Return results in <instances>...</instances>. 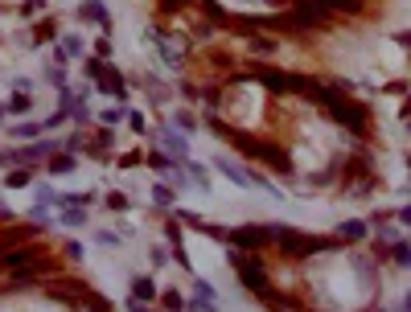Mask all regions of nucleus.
Wrapping results in <instances>:
<instances>
[{
  "label": "nucleus",
  "mask_w": 411,
  "mask_h": 312,
  "mask_svg": "<svg viewBox=\"0 0 411 312\" xmlns=\"http://www.w3.org/2000/svg\"><path fill=\"white\" fill-rule=\"evenodd\" d=\"M230 267H234L239 283H243L247 292L259 300L263 308H272V312H292V308H300L292 296L276 292V283H272V276H267V267H263L259 251H230Z\"/></svg>",
  "instance_id": "1"
},
{
  "label": "nucleus",
  "mask_w": 411,
  "mask_h": 312,
  "mask_svg": "<svg viewBox=\"0 0 411 312\" xmlns=\"http://www.w3.org/2000/svg\"><path fill=\"white\" fill-rule=\"evenodd\" d=\"M210 128L227 140L239 156H251V161H263L272 173H284V177H296V168H292V156L284 152V148L276 144V140H259V136H247V131L239 128H230V124H222L218 115H210Z\"/></svg>",
  "instance_id": "2"
},
{
  "label": "nucleus",
  "mask_w": 411,
  "mask_h": 312,
  "mask_svg": "<svg viewBox=\"0 0 411 312\" xmlns=\"http://www.w3.org/2000/svg\"><path fill=\"white\" fill-rule=\"evenodd\" d=\"M251 79H259L267 91H276V95H309L321 86V79H312V74H296V70H267V66H259V70H251Z\"/></svg>",
  "instance_id": "3"
},
{
  "label": "nucleus",
  "mask_w": 411,
  "mask_h": 312,
  "mask_svg": "<svg viewBox=\"0 0 411 312\" xmlns=\"http://www.w3.org/2000/svg\"><path fill=\"white\" fill-rule=\"evenodd\" d=\"M214 168H218V173H222L227 181L243 185V189H263V193H272V197L279 193V189H276V185H272L267 177H259L255 168H247L243 161H234V156H227V152H214Z\"/></svg>",
  "instance_id": "4"
},
{
  "label": "nucleus",
  "mask_w": 411,
  "mask_h": 312,
  "mask_svg": "<svg viewBox=\"0 0 411 312\" xmlns=\"http://www.w3.org/2000/svg\"><path fill=\"white\" fill-rule=\"evenodd\" d=\"M288 16H292L296 33L325 29V25H329V9L321 4V0H292V4H288Z\"/></svg>",
  "instance_id": "5"
},
{
  "label": "nucleus",
  "mask_w": 411,
  "mask_h": 312,
  "mask_svg": "<svg viewBox=\"0 0 411 312\" xmlns=\"http://www.w3.org/2000/svg\"><path fill=\"white\" fill-rule=\"evenodd\" d=\"M227 243L234 251H263V246L272 243V234H267V222H243V226L230 230Z\"/></svg>",
  "instance_id": "6"
},
{
  "label": "nucleus",
  "mask_w": 411,
  "mask_h": 312,
  "mask_svg": "<svg viewBox=\"0 0 411 312\" xmlns=\"http://www.w3.org/2000/svg\"><path fill=\"white\" fill-rule=\"evenodd\" d=\"M95 86L103 91V95H112L115 103H128V82H124V74H119L115 66H103V70H99Z\"/></svg>",
  "instance_id": "7"
},
{
  "label": "nucleus",
  "mask_w": 411,
  "mask_h": 312,
  "mask_svg": "<svg viewBox=\"0 0 411 312\" xmlns=\"http://www.w3.org/2000/svg\"><path fill=\"white\" fill-rule=\"evenodd\" d=\"M157 140L169 148V156H173V161H189V136H181L177 124H164V128L157 131Z\"/></svg>",
  "instance_id": "8"
},
{
  "label": "nucleus",
  "mask_w": 411,
  "mask_h": 312,
  "mask_svg": "<svg viewBox=\"0 0 411 312\" xmlns=\"http://www.w3.org/2000/svg\"><path fill=\"white\" fill-rule=\"evenodd\" d=\"M333 234H337V243L342 246H358V243L370 238V218H350V222H342Z\"/></svg>",
  "instance_id": "9"
},
{
  "label": "nucleus",
  "mask_w": 411,
  "mask_h": 312,
  "mask_svg": "<svg viewBox=\"0 0 411 312\" xmlns=\"http://www.w3.org/2000/svg\"><path fill=\"white\" fill-rule=\"evenodd\" d=\"M86 95H91L86 86H82V91H74V86H66V91H62V111L70 115V119H91V107H86Z\"/></svg>",
  "instance_id": "10"
},
{
  "label": "nucleus",
  "mask_w": 411,
  "mask_h": 312,
  "mask_svg": "<svg viewBox=\"0 0 411 312\" xmlns=\"http://www.w3.org/2000/svg\"><path fill=\"white\" fill-rule=\"evenodd\" d=\"M79 21H82V25H99V29H107V25H112V13H107V4H103V0H82V4H79Z\"/></svg>",
  "instance_id": "11"
},
{
  "label": "nucleus",
  "mask_w": 411,
  "mask_h": 312,
  "mask_svg": "<svg viewBox=\"0 0 411 312\" xmlns=\"http://www.w3.org/2000/svg\"><path fill=\"white\" fill-rule=\"evenodd\" d=\"M74 164H79V161H74V152H66V148H62V152H54V156L46 161V173H49V177H70V173H74Z\"/></svg>",
  "instance_id": "12"
},
{
  "label": "nucleus",
  "mask_w": 411,
  "mask_h": 312,
  "mask_svg": "<svg viewBox=\"0 0 411 312\" xmlns=\"http://www.w3.org/2000/svg\"><path fill=\"white\" fill-rule=\"evenodd\" d=\"M4 107H9V115H29L33 111V95L25 91V86H13V95L4 99Z\"/></svg>",
  "instance_id": "13"
},
{
  "label": "nucleus",
  "mask_w": 411,
  "mask_h": 312,
  "mask_svg": "<svg viewBox=\"0 0 411 312\" xmlns=\"http://www.w3.org/2000/svg\"><path fill=\"white\" fill-rule=\"evenodd\" d=\"M41 131H46V119H41V124H37V119H21V124H13V128H9V136L25 144V140H37Z\"/></svg>",
  "instance_id": "14"
},
{
  "label": "nucleus",
  "mask_w": 411,
  "mask_h": 312,
  "mask_svg": "<svg viewBox=\"0 0 411 312\" xmlns=\"http://www.w3.org/2000/svg\"><path fill=\"white\" fill-rule=\"evenodd\" d=\"M382 255H387L391 263H399V267H411V238H407V234H403V238H395Z\"/></svg>",
  "instance_id": "15"
},
{
  "label": "nucleus",
  "mask_w": 411,
  "mask_h": 312,
  "mask_svg": "<svg viewBox=\"0 0 411 312\" xmlns=\"http://www.w3.org/2000/svg\"><path fill=\"white\" fill-rule=\"evenodd\" d=\"M132 296L152 304V300H161V288H157V283H152L148 276H132Z\"/></svg>",
  "instance_id": "16"
},
{
  "label": "nucleus",
  "mask_w": 411,
  "mask_h": 312,
  "mask_svg": "<svg viewBox=\"0 0 411 312\" xmlns=\"http://www.w3.org/2000/svg\"><path fill=\"white\" fill-rule=\"evenodd\" d=\"M58 49L66 54V62H82V58H86V54H82L79 33H62V37H58Z\"/></svg>",
  "instance_id": "17"
},
{
  "label": "nucleus",
  "mask_w": 411,
  "mask_h": 312,
  "mask_svg": "<svg viewBox=\"0 0 411 312\" xmlns=\"http://www.w3.org/2000/svg\"><path fill=\"white\" fill-rule=\"evenodd\" d=\"M58 222H62V226H70V230L86 226V206H62V213H58Z\"/></svg>",
  "instance_id": "18"
},
{
  "label": "nucleus",
  "mask_w": 411,
  "mask_h": 312,
  "mask_svg": "<svg viewBox=\"0 0 411 312\" xmlns=\"http://www.w3.org/2000/svg\"><path fill=\"white\" fill-rule=\"evenodd\" d=\"M161 308L164 312H189V300H185L177 288H164V292H161Z\"/></svg>",
  "instance_id": "19"
},
{
  "label": "nucleus",
  "mask_w": 411,
  "mask_h": 312,
  "mask_svg": "<svg viewBox=\"0 0 411 312\" xmlns=\"http://www.w3.org/2000/svg\"><path fill=\"white\" fill-rule=\"evenodd\" d=\"M329 13H350V16H358L362 9H366V0H321Z\"/></svg>",
  "instance_id": "20"
},
{
  "label": "nucleus",
  "mask_w": 411,
  "mask_h": 312,
  "mask_svg": "<svg viewBox=\"0 0 411 312\" xmlns=\"http://www.w3.org/2000/svg\"><path fill=\"white\" fill-rule=\"evenodd\" d=\"M46 82L58 91V95H62L66 86H70V79H66V62H54V66H49V70H46Z\"/></svg>",
  "instance_id": "21"
},
{
  "label": "nucleus",
  "mask_w": 411,
  "mask_h": 312,
  "mask_svg": "<svg viewBox=\"0 0 411 312\" xmlns=\"http://www.w3.org/2000/svg\"><path fill=\"white\" fill-rule=\"evenodd\" d=\"M128 115H132V111H128V103H115V107H107V111L99 115V119H103V128H119Z\"/></svg>",
  "instance_id": "22"
},
{
  "label": "nucleus",
  "mask_w": 411,
  "mask_h": 312,
  "mask_svg": "<svg viewBox=\"0 0 411 312\" xmlns=\"http://www.w3.org/2000/svg\"><path fill=\"white\" fill-rule=\"evenodd\" d=\"M25 185H33L29 168H9V173H4V189H25Z\"/></svg>",
  "instance_id": "23"
},
{
  "label": "nucleus",
  "mask_w": 411,
  "mask_h": 312,
  "mask_svg": "<svg viewBox=\"0 0 411 312\" xmlns=\"http://www.w3.org/2000/svg\"><path fill=\"white\" fill-rule=\"evenodd\" d=\"M152 201H157L161 210H169V206L177 201V193H173V185H164V181H157V185H152Z\"/></svg>",
  "instance_id": "24"
},
{
  "label": "nucleus",
  "mask_w": 411,
  "mask_h": 312,
  "mask_svg": "<svg viewBox=\"0 0 411 312\" xmlns=\"http://www.w3.org/2000/svg\"><path fill=\"white\" fill-rule=\"evenodd\" d=\"M181 168L189 173V181H194V189H210V181H206V168L197 161H181Z\"/></svg>",
  "instance_id": "25"
},
{
  "label": "nucleus",
  "mask_w": 411,
  "mask_h": 312,
  "mask_svg": "<svg viewBox=\"0 0 411 312\" xmlns=\"http://www.w3.org/2000/svg\"><path fill=\"white\" fill-rule=\"evenodd\" d=\"M148 37H152V46L161 49V58H164V62H169V66H181V58H177V49L169 46V41H164L161 33H148Z\"/></svg>",
  "instance_id": "26"
},
{
  "label": "nucleus",
  "mask_w": 411,
  "mask_h": 312,
  "mask_svg": "<svg viewBox=\"0 0 411 312\" xmlns=\"http://www.w3.org/2000/svg\"><path fill=\"white\" fill-rule=\"evenodd\" d=\"M173 124H177L185 136H194L197 131V115H189V111H173Z\"/></svg>",
  "instance_id": "27"
},
{
  "label": "nucleus",
  "mask_w": 411,
  "mask_h": 312,
  "mask_svg": "<svg viewBox=\"0 0 411 312\" xmlns=\"http://www.w3.org/2000/svg\"><path fill=\"white\" fill-rule=\"evenodd\" d=\"M194 296L197 300H206V304H218V292H214L206 279H194Z\"/></svg>",
  "instance_id": "28"
},
{
  "label": "nucleus",
  "mask_w": 411,
  "mask_h": 312,
  "mask_svg": "<svg viewBox=\"0 0 411 312\" xmlns=\"http://www.w3.org/2000/svg\"><path fill=\"white\" fill-rule=\"evenodd\" d=\"M128 206H132L128 193H119V189H112V193H107V210H119V213H124Z\"/></svg>",
  "instance_id": "29"
},
{
  "label": "nucleus",
  "mask_w": 411,
  "mask_h": 312,
  "mask_svg": "<svg viewBox=\"0 0 411 312\" xmlns=\"http://www.w3.org/2000/svg\"><path fill=\"white\" fill-rule=\"evenodd\" d=\"M95 243L99 246H119V234H115V230H95Z\"/></svg>",
  "instance_id": "30"
},
{
  "label": "nucleus",
  "mask_w": 411,
  "mask_h": 312,
  "mask_svg": "<svg viewBox=\"0 0 411 312\" xmlns=\"http://www.w3.org/2000/svg\"><path fill=\"white\" fill-rule=\"evenodd\" d=\"M251 46L259 49V54H272V49H276V41H272V37H259V33H255V37H251Z\"/></svg>",
  "instance_id": "31"
},
{
  "label": "nucleus",
  "mask_w": 411,
  "mask_h": 312,
  "mask_svg": "<svg viewBox=\"0 0 411 312\" xmlns=\"http://www.w3.org/2000/svg\"><path fill=\"white\" fill-rule=\"evenodd\" d=\"M41 9H46V0H25V4H21V13H25V16L41 13Z\"/></svg>",
  "instance_id": "32"
},
{
  "label": "nucleus",
  "mask_w": 411,
  "mask_h": 312,
  "mask_svg": "<svg viewBox=\"0 0 411 312\" xmlns=\"http://www.w3.org/2000/svg\"><path fill=\"white\" fill-rule=\"evenodd\" d=\"M148 255H152V263H157V267H164V263H169V251H164V246H152Z\"/></svg>",
  "instance_id": "33"
},
{
  "label": "nucleus",
  "mask_w": 411,
  "mask_h": 312,
  "mask_svg": "<svg viewBox=\"0 0 411 312\" xmlns=\"http://www.w3.org/2000/svg\"><path fill=\"white\" fill-rule=\"evenodd\" d=\"M395 222H399V226H411V206H399V210H395Z\"/></svg>",
  "instance_id": "34"
},
{
  "label": "nucleus",
  "mask_w": 411,
  "mask_h": 312,
  "mask_svg": "<svg viewBox=\"0 0 411 312\" xmlns=\"http://www.w3.org/2000/svg\"><path fill=\"white\" fill-rule=\"evenodd\" d=\"M169 246H173V251H177V246H181V226H177V222L169 226Z\"/></svg>",
  "instance_id": "35"
},
{
  "label": "nucleus",
  "mask_w": 411,
  "mask_h": 312,
  "mask_svg": "<svg viewBox=\"0 0 411 312\" xmlns=\"http://www.w3.org/2000/svg\"><path fill=\"white\" fill-rule=\"evenodd\" d=\"M95 54H99V58H112V41H107V37H99V46H95Z\"/></svg>",
  "instance_id": "36"
},
{
  "label": "nucleus",
  "mask_w": 411,
  "mask_h": 312,
  "mask_svg": "<svg viewBox=\"0 0 411 312\" xmlns=\"http://www.w3.org/2000/svg\"><path fill=\"white\" fill-rule=\"evenodd\" d=\"M399 46H407V49H411V29H407V33H399Z\"/></svg>",
  "instance_id": "37"
},
{
  "label": "nucleus",
  "mask_w": 411,
  "mask_h": 312,
  "mask_svg": "<svg viewBox=\"0 0 411 312\" xmlns=\"http://www.w3.org/2000/svg\"><path fill=\"white\" fill-rule=\"evenodd\" d=\"M399 312H411V292L403 296V304H399Z\"/></svg>",
  "instance_id": "38"
},
{
  "label": "nucleus",
  "mask_w": 411,
  "mask_h": 312,
  "mask_svg": "<svg viewBox=\"0 0 411 312\" xmlns=\"http://www.w3.org/2000/svg\"><path fill=\"white\" fill-rule=\"evenodd\" d=\"M0 218H9V206H4V197H0Z\"/></svg>",
  "instance_id": "39"
},
{
  "label": "nucleus",
  "mask_w": 411,
  "mask_h": 312,
  "mask_svg": "<svg viewBox=\"0 0 411 312\" xmlns=\"http://www.w3.org/2000/svg\"><path fill=\"white\" fill-rule=\"evenodd\" d=\"M4 115H9V107H4V103H0V119H4Z\"/></svg>",
  "instance_id": "40"
},
{
  "label": "nucleus",
  "mask_w": 411,
  "mask_h": 312,
  "mask_svg": "<svg viewBox=\"0 0 411 312\" xmlns=\"http://www.w3.org/2000/svg\"><path fill=\"white\" fill-rule=\"evenodd\" d=\"M378 312H399V308H378Z\"/></svg>",
  "instance_id": "41"
},
{
  "label": "nucleus",
  "mask_w": 411,
  "mask_h": 312,
  "mask_svg": "<svg viewBox=\"0 0 411 312\" xmlns=\"http://www.w3.org/2000/svg\"><path fill=\"white\" fill-rule=\"evenodd\" d=\"M407 136H411V119H407Z\"/></svg>",
  "instance_id": "42"
},
{
  "label": "nucleus",
  "mask_w": 411,
  "mask_h": 312,
  "mask_svg": "<svg viewBox=\"0 0 411 312\" xmlns=\"http://www.w3.org/2000/svg\"><path fill=\"white\" fill-rule=\"evenodd\" d=\"M407 177H411V161H407Z\"/></svg>",
  "instance_id": "43"
},
{
  "label": "nucleus",
  "mask_w": 411,
  "mask_h": 312,
  "mask_svg": "<svg viewBox=\"0 0 411 312\" xmlns=\"http://www.w3.org/2000/svg\"><path fill=\"white\" fill-rule=\"evenodd\" d=\"M152 312H157V308H152Z\"/></svg>",
  "instance_id": "44"
}]
</instances>
